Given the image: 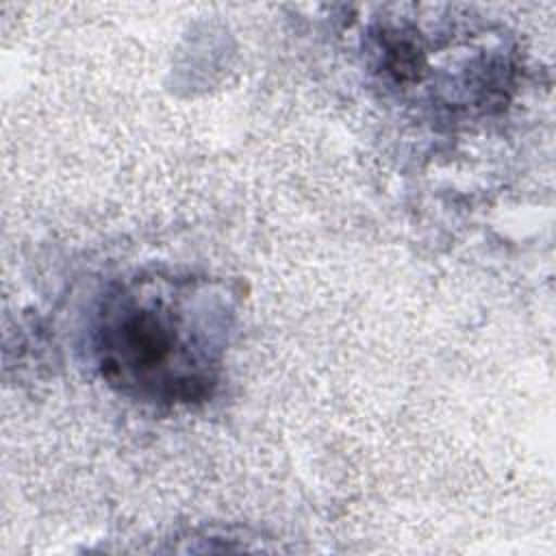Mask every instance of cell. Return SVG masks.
I'll list each match as a JSON object with an SVG mask.
<instances>
[{
	"label": "cell",
	"instance_id": "1",
	"mask_svg": "<svg viewBox=\"0 0 556 556\" xmlns=\"http://www.w3.org/2000/svg\"><path fill=\"white\" fill-rule=\"evenodd\" d=\"M232 317L235 298L219 280L143 274L119 282L93 326L102 378L156 406L202 402L219 380Z\"/></svg>",
	"mask_w": 556,
	"mask_h": 556
}]
</instances>
